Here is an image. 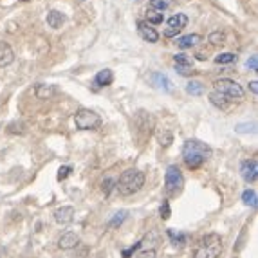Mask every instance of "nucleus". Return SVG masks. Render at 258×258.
Here are the masks:
<instances>
[{"instance_id":"obj_14","label":"nucleus","mask_w":258,"mask_h":258,"mask_svg":"<svg viewBox=\"0 0 258 258\" xmlns=\"http://www.w3.org/2000/svg\"><path fill=\"white\" fill-rule=\"evenodd\" d=\"M112 82H114V74L110 69L100 70V72L94 76V83L98 85V87H108Z\"/></svg>"},{"instance_id":"obj_13","label":"nucleus","mask_w":258,"mask_h":258,"mask_svg":"<svg viewBox=\"0 0 258 258\" xmlns=\"http://www.w3.org/2000/svg\"><path fill=\"white\" fill-rule=\"evenodd\" d=\"M58 90L54 85H45V83H40L36 85V90H34V94H36L38 100H51L52 96L56 94Z\"/></svg>"},{"instance_id":"obj_31","label":"nucleus","mask_w":258,"mask_h":258,"mask_svg":"<svg viewBox=\"0 0 258 258\" xmlns=\"http://www.w3.org/2000/svg\"><path fill=\"white\" fill-rule=\"evenodd\" d=\"M175 70L181 76H191L193 72H195V70H193V67H179V65H175Z\"/></svg>"},{"instance_id":"obj_20","label":"nucleus","mask_w":258,"mask_h":258,"mask_svg":"<svg viewBox=\"0 0 258 258\" xmlns=\"http://www.w3.org/2000/svg\"><path fill=\"white\" fill-rule=\"evenodd\" d=\"M186 92L191 96H201L204 92V85L201 82H189L186 85Z\"/></svg>"},{"instance_id":"obj_2","label":"nucleus","mask_w":258,"mask_h":258,"mask_svg":"<svg viewBox=\"0 0 258 258\" xmlns=\"http://www.w3.org/2000/svg\"><path fill=\"white\" fill-rule=\"evenodd\" d=\"M143 186H145V173L136 170V168L125 170L121 173L120 181L116 183V188L120 191V195L123 197H130L134 193H138Z\"/></svg>"},{"instance_id":"obj_24","label":"nucleus","mask_w":258,"mask_h":258,"mask_svg":"<svg viewBox=\"0 0 258 258\" xmlns=\"http://www.w3.org/2000/svg\"><path fill=\"white\" fill-rule=\"evenodd\" d=\"M148 7H150V9H154V11L163 13L164 9H168V2H166V0H150Z\"/></svg>"},{"instance_id":"obj_35","label":"nucleus","mask_w":258,"mask_h":258,"mask_svg":"<svg viewBox=\"0 0 258 258\" xmlns=\"http://www.w3.org/2000/svg\"><path fill=\"white\" fill-rule=\"evenodd\" d=\"M138 249H139V242H138V244H134V246L130 247V249H126V251L123 253V257H125V258H130V255H132L134 251H138Z\"/></svg>"},{"instance_id":"obj_18","label":"nucleus","mask_w":258,"mask_h":258,"mask_svg":"<svg viewBox=\"0 0 258 258\" xmlns=\"http://www.w3.org/2000/svg\"><path fill=\"white\" fill-rule=\"evenodd\" d=\"M209 101H211V105H215L217 108H222V110H226L227 105H229V100H227L226 96L219 94V92H215V90L209 94Z\"/></svg>"},{"instance_id":"obj_9","label":"nucleus","mask_w":258,"mask_h":258,"mask_svg":"<svg viewBox=\"0 0 258 258\" xmlns=\"http://www.w3.org/2000/svg\"><path fill=\"white\" fill-rule=\"evenodd\" d=\"M78 244H80V237H78L74 231H65V233L58 239V247H60V249H65V251L78 247Z\"/></svg>"},{"instance_id":"obj_16","label":"nucleus","mask_w":258,"mask_h":258,"mask_svg":"<svg viewBox=\"0 0 258 258\" xmlns=\"http://www.w3.org/2000/svg\"><path fill=\"white\" fill-rule=\"evenodd\" d=\"M152 83H154V85H155L157 88H163V90H172V82L164 74H161V72L152 74Z\"/></svg>"},{"instance_id":"obj_32","label":"nucleus","mask_w":258,"mask_h":258,"mask_svg":"<svg viewBox=\"0 0 258 258\" xmlns=\"http://www.w3.org/2000/svg\"><path fill=\"white\" fill-rule=\"evenodd\" d=\"M255 128H257V125H255V123H253V125H239L237 126V128H235V130H237V132H255Z\"/></svg>"},{"instance_id":"obj_8","label":"nucleus","mask_w":258,"mask_h":258,"mask_svg":"<svg viewBox=\"0 0 258 258\" xmlns=\"http://www.w3.org/2000/svg\"><path fill=\"white\" fill-rule=\"evenodd\" d=\"M240 175L246 183H255L258 177V164L257 159H247L240 164Z\"/></svg>"},{"instance_id":"obj_36","label":"nucleus","mask_w":258,"mask_h":258,"mask_svg":"<svg viewBox=\"0 0 258 258\" xmlns=\"http://www.w3.org/2000/svg\"><path fill=\"white\" fill-rule=\"evenodd\" d=\"M249 87H251L253 94H257V92H258V82H257V80H253V82L249 83Z\"/></svg>"},{"instance_id":"obj_23","label":"nucleus","mask_w":258,"mask_h":258,"mask_svg":"<svg viewBox=\"0 0 258 258\" xmlns=\"http://www.w3.org/2000/svg\"><path fill=\"white\" fill-rule=\"evenodd\" d=\"M126 211H120V213H116L114 215V219H110L108 221V227H118V226H121L123 222H125V219H126Z\"/></svg>"},{"instance_id":"obj_10","label":"nucleus","mask_w":258,"mask_h":258,"mask_svg":"<svg viewBox=\"0 0 258 258\" xmlns=\"http://www.w3.org/2000/svg\"><path fill=\"white\" fill-rule=\"evenodd\" d=\"M138 31H139V36L146 40V42H150V44H155L159 40V33L152 27L150 24H146V22H138Z\"/></svg>"},{"instance_id":"obj_11","label":"nucleus","mask_w":258,"mask_h":258,"mask_svg":"<svg viewBox=\"0 0 258 258\" xmlns=\"http://www.w3.org/2000/svg\"><path fill=\"white\" fill-rule=\"evenodd\" d=\"M54 221L60 224V226H67L70 222L74 221V208L72 206H62L54 211Z\"/></svg>"},{"instance_id":"obj_4","label":"nucleus","mask_w":258,"mask_h":258,"mask_svg":"<svg viewBox=\"0 0 258 258\" xmlns=\"http://www.w3.org/2000/svg\"><path fill=\"white\" fill-rule=\"evenodd\" d=\"M184 186V177L179 170V166L172 164L166 168V175H164V191L168 197H175L183 191Z\"/></svg>"},{"instance_id":"obj_12","label":"nucleus","mask_w":258,"mask_h":258,"mask_svg":"<svg viewBox=\"0 0 258 258\" xmlns=\"http://www.w3.org/2000/svg\"><path fill=\"white\" fill-rule=\"evenodd\" d=\"M15 60V52H13L11 45L6 42H0V67H6Z\"/></svg>"},{"instance_id":"obj_22","label":"nucleus","mask_w":258,"mask_h":258,"mask_svg":"<svg viewBox=\"0 0 258 258\" xmlns=\"http://www.w3.org/2000/svg\"><path fill=\"white\" fill-rule=\"evenodd\" d=\"M173 62H175V65H179V67H193V60L189 56H186V54H175V56H173Z\"/></svg>"},{"instance_id":"obj_3","label":"nucleus","mask_w":258,"mask_h":258,"mask_svg":"<svg viewBox=\"0 0 258 258\" xmlns=\"http://www.w3.org/2000/svg\"><path fill=\"white\" fill-rule=\"evenodd\" d=\"M222 253V239L221 235L209 233L204 235L195 246L193 258H219Z\"/></svg>"},{"instance_id":"obj_6","label":"nucleus","mask_w":258,"mask_h":258,"mask_svg":"<svg viewBox=\"0 0 258 258\" xmlns=\"http://www.w3.org/2000/svg\"><path fill=\"white\" fill-rule=\"evenodd\" d=\"M74 123L78 130H96L101 125V118L94 110H88V108H80L74 114Z\"/></svg>"},{"instance_id":"obj_30","label":"nucleus","mask_w":258,"mask_h":258,"mask_svg":"<svg viewBox=\"0 0 258 258\" xmlns=\"http://www.w3.org/2000/svg\"><path fill=\"white\" fill-rule=\"evenodd\" d=\"M161 219H163V221H168V219H170V204H168V201H163V206H161Z\"/></svg>"},{"instance_id":"obj_21","label":"nucleus","mask_w":258,"mask_h":258,"mask_svg":"<svg viewBox=\"0 0 258 258\" xmlns=\"http://www.w3.org/2000/svg\"><path fill=\"white\" fill-rule=\"evenodd\" d=\"M242 201H244V204L251 206V208H257V193L253 189H246L242 193Z\"/></svg>"},{"instance_id":"obj_27","label":"nucleus","mask_w":258,"mask_h":258,"mask_svg":"<svg viewBox=\"0 0 258 258\" xmlns=\"http://www.w3.org/2000/svg\"><path fill=\"white\" fill-rule=\"evenodd\" d=\"M224 40H226V36H224V33H221V31H215L209 34V42L213 45H222L224 44Z\"/></svg>"},{"instance_id":"obj_37","label":"nucleus","mask_w":258,"mask_h":258,"mask_svg":"<svg viewBox=\"0 0 258 258\" xmlns=\"http://www.w3.org/2000/svg\"><path fill=\"white\" fill-rule=\"evenodd\" d=\"M22 2H29V0H22Z\"/></svg>"},{"instance_id":"obj_5","label":"nucleus","mask_w":258,"mask_h":258,"mask_svg":"<svg viewBox=\"0 0 258 258\" xmlns=\"http://www.w3.org/2000/svg\"><path fill=\"white\" fill-rule=\"evenodd\" d=\"M213 88H215V92L226 96L227 100H242L244 94H246L244 88L240 87L239 83L233 82V80H227V78L217 80V82L213 83Z\"/></svg>"},{"instance_id":"obj_34","label":"nucleus","mask_w":258,"mask_h":258,"mask_svg":"<svg viewBox=\"0 0 258 258\" xmlns=\"http://www.w3.org/2000/svg\"><path fill=\"white\" fill-rule=\"evenodd\" d=\"M247 67L251 70H258V60L257 56H251L249 60H247Z\"/></svg>"},{"instance_id":"obj_33","label":"nucleus","mask_w":258,"mask_h":258,"mask_svg":"<svg viewBox=\"0 0 258 258\" xmlns=\"http://www.w3.org/2000/svg\"><path fill=\"white\" fill-rule=\"evenodd\" d=\"M138 258H155V249H143L138 255Z\"/></svg>"},{"instance_id":"obj_19","label":"nucleus","mask_w":258,"mask_h":258,"mask_svg":"<svg viewBox=\"0 0 258 258\" xmlns=\"http://www.w3.org/2000/svg\"><path fill=\"white\" fill-rule=\"evenodd\" d=\"M146 24H154V25H157V24H163V20H164V15L163 13H159V11H154V9H148V13H146Z\"/></svg>"},{"instance_id":"obj_26","label":"nucleus","mask_w":258,"mask_h":258,"mask_svg":"<svg viewBox=\"0 0 258 258\" xmlns=\"http://www.w3.org/2000/svg\"><path fill=\"white\" fill-rule=\"evenodd\" d=\"M237 62V56L231 54V52H224V54H219L215 58V63H233Z\"/></svg>"},{"instance_id":"obj_1","label":"nucleus","mask_w":258,"mask_h":258,"mask_svg":"<svg viewBox=\"0 0 258 258\" xmlns=\"http://www.w3.org/2000/svg\"><path fill=\"white\" fill-rule=\"evenodd\" d=\"M209 157H211V148H209L206 143L197 141V139H189V141L184 143L183 159L188 168L197 170V168H201L202 164L206 163Z\"/></svg>"},{"instance_id":"obj_29","label":"nucleus","mask_w":258,"mask_h":258,"mask_svg":"<svg viewBox=\"0 0 258 258\" xmlns=\"http://www.w3.org/2000/svg\"><path fill=\"white\" fill-rule=\"evenodd\" d=\"M114 184H116V181H114V179H105V181L101 183V189H103V193H105V195H108V193H110V189L114 188Z\"/></svg>"},{"instance_id":"obj_7","label":"nucleus","mask_w":258,"mask_h":258,"mask_svg":"<svg viewBox=\"0 0 258 258\" xmlns=\"http://www.w3.org/2000/svg\"><path fill=\"white\" fill-rule=\"evenodd\" d=\"M186 24H188V17H186L184 13H177V15H173V17L168 20V27L164 29V36L166 38L177 36V34L186 27Z\"/></svg>"},{"instance_id":"obj_15","label":"nucleus","mask_w":258,"mask_h":258,"mask_svg":"<svg viewBox=\"0 0 258 258\" xmlns=\"http://www.w3.org/2000/svg\"><path fill=\"white\" fill-rule=\"evenodd\" d=\"M63 22H65V15H63V13L56 11V9H52V11L47 13V24H49L52 29H60Z\"/></svg>"},{"instance_id":"obj_17","label":"nucleus","mask_w":258,"mask_h":258,"mask_svg":"<svg viewBox=\"0 0 258 258\" xmlns=\"http://www.w3.org/2000/svg\"><path fill=\"white\" fill-rule=\"evenodd\" d=\"M199 42H201V36H199V34H186V36L177 40V45H179L181 49H189V47L197 45Z\"/></svg>"},{"instance_id":"obj_25","label":"nucleus","mask_w":258,"mask_h":258,"mask_svg":"<svg viewBox=\"0 0 258 258\" xmlns=\"http://www.w3.org/2000/svg\"><path fill=\"white\" fill-rule=\"evenodd\" d=\"M168 237H170V240L173 242V244H175V246H177V244L181 246V244H184V242H186V235L175 233L173 229H168Z\"/></svg>"},{"instance_id":"obj_28","label":"nucleus","mask_w":258,"mask_h":258,"mask_svg":"<svg viewBox=\"0 0 258 258\" xmlns=\"http://www.w3.org/2000/svg\"><path fill=\"white\" fill-rule=\"evenodd\" d=\"M70 172H72V166H62L58 170V181H65L70 175Z\"/></svg>"}]
</instances>
